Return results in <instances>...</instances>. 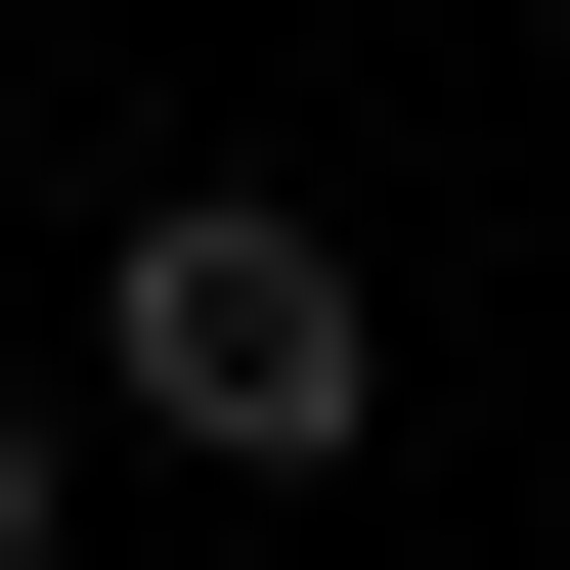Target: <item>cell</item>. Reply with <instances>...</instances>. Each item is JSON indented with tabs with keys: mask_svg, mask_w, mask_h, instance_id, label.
Here are the masks:
<instances>
[{
	"mask_svg": "<svg viewBox=\"0 0 570 570\" xmlns=\"http://www.w3.org/2000/svg\"><path fill=\"white\" fill-rule=\"evenodd\" d=\"M0 570H45V395H0Z\"/></svg>",
	"mask_w": 570,
	"mask_h": 570,
	"instance_id": "2",
	"label": "cell"
},
{
	"mask_svg": "<svg viewBox=\"0 0 570 570\" xmlns=\"http://www.w3.org/2000/svg\"><path fill=\"white\" fill-rule=\"evenodd\" d=\"M395 395V307H352V219H132V439H219V483H307V439Z\"/></svg>",
	"mask_w": 570,
	"mask_h": 570,
	"instance_id": "1",
	"label": "cell"
}]
</instances>
